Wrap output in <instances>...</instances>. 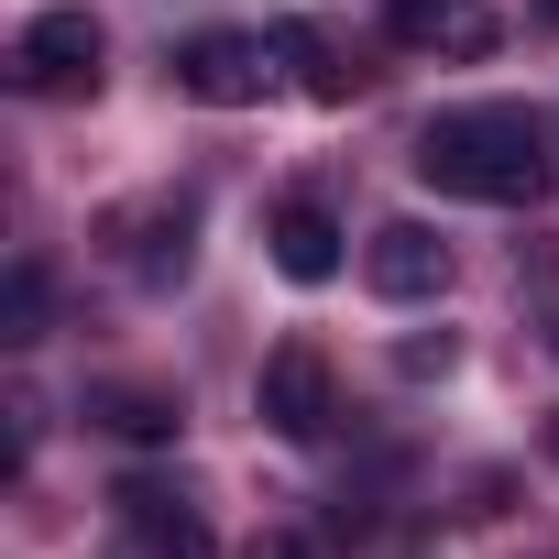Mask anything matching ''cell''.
Returning <instances> with one entry per match:
<instances>
[{
    "label": "cell",
    "mask_w": 559,
    "mask_h": 559,
    "mask_svg": "<svg viewBox=\"0 0 559 559\" xmlns=\"http://www.w3.org/2000/svg\"><path fill=\"white\" fill-rule=\"evenodd\" d=\"M417 176H428L439 198H472V209H537V198H548V132H537L526 110H504V99L439 110V121L417 132Z\"/></svg>",
    "instance_id": "cell-1"
},
{
    "label": "cell",
    "mask_w": 559,
    "mask_h": 559,
    "mask_svg": "<svg viewBox=\"0 0 559 559\" xmlns=\"http://www.w3.org/2000/svg\"><path fill=\"white\" fill-rule=\"evenodd\" d=\"M99 56H110V34H99V12H34L23 34H12V88L23 99H88L99 88Z\"/></svg>",
    "instance_id": "cell-2"
},
{
    "label": "cell",
    "mask_w": 559,
    "mask_h": 559,
    "mask_svg": "<svg viewBox=\"0 0 559 559\" xmlns=\"http://www.w3.org/2000/svg\"><path fill=\"white\" fill-rule=\"evenodd\" d=\"M252 406H263V428L274 439H330L341 428V373H330V352L319 341H274L263 352V384H252Z\"/></svg>",
    "instance_id": "cell-3"
},
{
    "label": "cell",
    "mask_w": 559,
    "mask_h": 559,
    "mask_svg": "<svg viewBox=\"0 0 559 559\" xmlns=\"http://www.w3.org/2000/svg\"><path fill=\"white\" fill-rule=\"evenodd\" d=\"M176 88L198 110H252L274 88V34H198V45H176Z\"/></svg>",
    "instance_id": "cell-4"
},
{
    "label": "cell",
    "mask_w": 559,
    "mask_h": 559,
    "mask_svg": "<svg viewBox=\"0 0 559 559\" xmlns=\"http://www.w3.org/2000/svg\"><path fill=\"white\" fill-rule=\"evenodd\" d=\"M384 34H395L406 56H450V67H483V56L504 45L493 0H384Z\"/></svg>",
    "instance_id": "cell-5"
},
{
    "label": "cell",
    "mask_w": 559,
    "mask_h": 559,
    "mask_svg": "<svg viewBox=\"0 0 559 559\" xmlns=\"http://www.w3.org/2000/svg\"><path fill=\"white\" fill-rule=\"evenodd\" d=\"M362 286L395 297V308H428V297L450 286V241H439L428 219H384V230L362 241Z\"/></svg>",
    "instance_id": "cell-6"
},
{
    "label": "cell",
    "mask_w": 559,
    "mask_h": 559,
    "mask_svg": "<svg viewBox=\"0 0 559 559\" xmlns=\"http://www.w3.org/2000/svg\"><path fill=\"white\" fill-rule=\"evenodd\" d=\"M110 241H121V263H132V286H176L187 252H198V198H143V209L110 219Z\"/></svg>",
    "instance_id": "cell-7"
},
{
    "label": "cell",
    "mask_w": 559,
    "mask_h": 559,
    "mask_svg": "<svg viewBox=\"0 0 559 559\" xmlns=\"http://www.w3.org/2000/svg\"><path fill=\"white\" fill-rule=\"evenodd\" d=\"M274 67H297V88H308L319 110H352V99H362L352 45H341L330 23H308V12H286V23H274Z\"/></svg>",
    "instance_id": "cell-8"
},
{
    "label": "cell",
    "mask_w": 559,
    "mask_h": 559,
    "mask_svg": "<svg viewBox=\"0 0 559 559\" xmlns=\"http://www.w3.org/2000/svg\"><path fill=\"white\" fill-rule=\"evenodd\" d=\"M121 526L154 548V559H209L219 537H209V515L176 493V483H121Z\"/></svg>",
    "instance_id": "cell-9"
},
{
    "label": "cell",
    "mask_w": 559,
    "mask_h": 559,
    "mask_svg": "<svg viewBox=\"0 0 559 559\" xmlns=\"http://www.w3.org/2000/svg\"><path fill=\"white\" fill-rule=\"evenodd\" d=\"M274 274H286V286H330V274H341V219L319 198L274 209Z\"/></svg>",
    "instance_id": "cell-10"
},
{
    "label": "cell",
    "mask_w": 559,
    "mask_h": 559,
    "mask_svg": "<svg viewBox=\"0 0 559 559\" xmlns=\"http://www.w3.org/2000/svg\"><path fill=\"white\" fill-rule=\"evenodd\" d=\"M88 417L121 428V439H143V450H165L187 428V395H165V384H88Z\"/></svg>",
    "instance_id": "cell-11"
},
{
    "label": "cell",
    "mask_w": 559,
    "mask_h": 559,
    "mask_svg": "<svg viewBox=\"0 0 559 559\" xmlns=\"http://www.w3.org/2000/svg\"><path fill=\"white\" fill-rule=\"evenodd\" d=\"M0 341L12 352L45 341V263H12V286H0Z\"/></svg>",
    "instance_id": "cell-12"
},
{
    "label": "cell",
    "mask_w": 559,
    "mask_h": 559,
    "mask_svg": "<svg viewBox=\"0 0 559 559\" xmlns=\"http://www.w3.org/2000/svg\"><path fill=\"white\" fill-rule=\"evenodd\" d=\"M252 559H308V537H297V526H274V537H252Z\"/></svg>",
    "instance_id": "cell-13"
},
{
    "label": "cell",
    "mask_w": 559,
    "mask_h": 559,
    "mask_svg": "<svg viewBox=\"0 0 559 559\" xmlns=\"http://www.w3.org/2000/svg\"><path fill=\"white\" fill-rule=\"evenodd\" d=\"M548 450H559V417H548Z\"/></svg>",
    "instance_id": "cell-14"
}]
</instances>
